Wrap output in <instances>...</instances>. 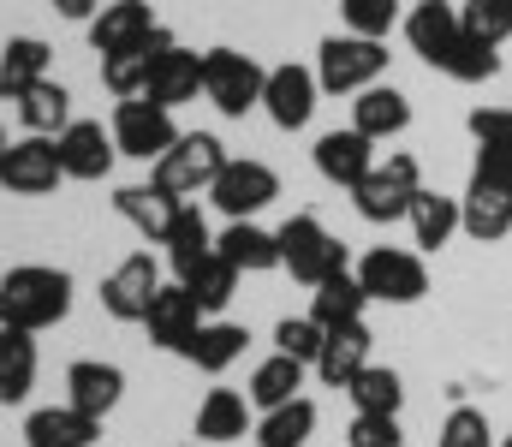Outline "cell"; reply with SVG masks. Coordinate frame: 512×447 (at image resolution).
I'll return each mask as SVG.
<instances>
[{
  "label": "cell",
  "mask_w": 512,
  "mask_h": 447,
  "mask_svg": "<svg viewBox=\"0 0 512 447\" xmlns=\"http://www.w3.org/2000/svg\"><path fill=\"white\" fill-rule=\"evenodd\" d=\"M143 96H149V102H161V108H185V102H197V96H203V54H191V48H179V42H173V48L155 60V72H149Z\"/></svg>",
  "instance_id": "44dd1931"
},
{
  "label": "cell",
  "mask_w": 512,
  "mask_h": 447,
  "mask_svg": "<svg viewBox=\"0 0 512 447\" xmlns=\"http://www.w3.org/2000/svg\"><path fill=\"white\" fill-rule=\"evenodd\" d=\"M179 138V126H173V108H161V102H149V96H131L114 108V144L120 155L131 161H161L167 149Z\"/></svg>",
  "instance_id": "9c48e42d"
},
{
  "label": "cell",
  "mask_w": 512,
  "mask_h": 447,
  "mask_svg": "<svg viewBox=\"0 0 512 447\" xmlns=\"http://www.w3.org/2000/svg\"><path fill=\"white\" fill-rule=\"evenodd\" d=\"M405 221H411V239H417L423 251H441V245L459 233V197H441V191L423 185V191L411 197V215H405Z\"/></svg>",
  "instance_id": "1f68e13d"
},
{
  "label": "cell",
  "mask_w": 512,
  "mask_h": 447,
  "mask_svg": "<svg viewBox=\"0 0 512 447\" xmlns=\"http://www.w3.org/2000/svg\"><path fill=\"white\" fill-rule=\"evenodd\" d=\"M382 72H387V42L382 36L346 30V36H322V48H316V84H322L328 96H358V90L382 84Z\"/></svg>",
  "instance_id": "3957f363"
},
{
  "label": "cell",
  "mask_w": 512,
  "mask_h": 447,
  "mask_svg": "<svg viewBox=\"0 0 512 447\" xmlns=\"http://www.w3.org/2000/svg\"><path fill=\"white\" fill-rule=\"evenodd\" d=\"M376 167V144L358 132V126H346V132H322L316 138V173L328 179V185H358L364 173Z\"/></svg>",
  "instance_id": "ffe728a7"
},
{
  "label": "cell",
  "mask_w": 512,
  "mask_h": 447,
  "mask_svg": "<svg viewBox=\"0 0 512 447\" xmlns=\"http://www.w3.org/2000/svg\"><path fill=\"white\" fill-rule=\"evenodd\" d=\"M262 84H268V66H256L251 54H239V48H209L203 54V96L227 120H245L251 108H262Z\"/></svg>",
  "instance_id": "8992f818"
},
{
  "label": "cell",
  "mask_w": 512,
  "mask_h": 447,
  "mask_svg": "<svg viewBox=\"0 0 512 447\" xmlns=\"http://www.w3.org/2000/svg\"><path fill=\"white\" fill-rule=\"evenodd\" d=\"M60 179H66L60 149H54V138H36V132L18 138V144L6 149V161H0V185L12 197H48Z\"/></svg>",
  "instance_id": "7c38bea8"
},
{
  "label": "cell",
  "mask_w": 512,
  "mask_h": 447,
  "mask_svg": "<svg viewBox=\"0 0 512 447\" xmlns=\"http://www.w3.org/2000/svg\"><path fill=\"white\" fill-rule=\"evenodd\" d=\"M417 191H423L417 155H387V161H376V167L352 185V203H358V215H364L370 227H393V221L411 215V197H417Z\"/></svg>",
  "instance_id": "277c9868"
},
{
  "label": "cell",
  "mask_w": 512,
  "mask_h": 447,
  "mask_svg": "<svg viewBox=\"0 0 512 447\" xmlns=\"http://www.w3.org/2000/svg\"><path fill=\"white\" fill-rule=\"evenodd\" d=\"M72 310V275L48 269V263H18L0 275V328H54Z\"/></svg>",
  "instance_id": "6da1fadb"
},
{
  "label": "cell",
  "mask_w": 512,
  "mask_h": 447,
  "mask_svg": "<svg viewBox=\"0 0 512 447\" xmlns=\"http://www.w3.org/2000/svg\"><path fill=\"white\" fill-rule=\"evenodd\" d=\"M459 30L465 36H477V42H507L512 36V12H507V0H465L459 6Z\"/></svg>",
  "instance_id": "ab89813d"
},
{
  "label": "cell",
  "mask_w": 512,
  "mask_h": 447,
  "mask_svg": "<svg viewBox=\"0 0 512 447\" xmlns=\"http://www.w3.org/2000/svg\"><path fill=\"white\" fill-rule=\"evenodd\" d=\"M30 388H36V334L0 328V406L30 400Z\"/></svg>",
  "instance_id": "83f0119b"
},
{
  "label": "cell",
  "mask_w": 512,
  "mask_h": 447,
  "mask_svg": "<svg viewBox=\"0 0 512 447\" xmlns=\"http://www.w3.org/2000/svg\"><path fill=\"white\" fill-rule=\"evenodd\" d=\"M185 287L197 293V304H203V310H227V304H233V293H239V269H233L221 251H209V257L185 275Z\"/></svg>",
  "instance_id": "f35d334b"
},
{
  "label": "cell",
  "mask_w": 512,
  "mask_h": 447,
  "mask_svg": "<svg viewBox=\"0 0 512 447\" xmlns=\"http://www.w3.org/2000/svg\"><path fill=\"white\" fill-rule=\"evenodd\" d=\"M316 96H322L316 72L286 60V66H268V84H262V114H268L280 132H298V126H310Z\"/></svg>",
  "instance_id": "8fae6325"
},
{
  "label": "cell",
  "mask_w": 512,
  "mask_h": 447,
  "mask_svg": "<svg viewBox=\"0 0 512 447\" xmlns=\"http://www.w3.org/2000/svg\"><path fill=\"white\" fill-rule=\"evenodd\" d=\"M114 209L126 215L143 239H155V245H161V239H167V227H173V215H179L185 203L149 179V185H120V191H114Z\"/></svg>",
  "instance_id": "cb8c5ba5"
},
{
  "label": "cell",
  "mask_w": 512,
  "mask_h": 447,
  "mask_svg": "<svg viewBox=\"0 0 512 447\" xmlns=\"http://www.w3.org/2000/svg\"><path fill=\"white\" fill-rule=\"evenodd\" d=\"M280 269H292V281H304V287H322L328 275L352 269V251L316 215H292L280 227Z\"/></svg>",
  "instance_id": "5b68a950"
},
{
  "label": "cell",
  "mask_w": 512,
  "mask_h": 447,
  "mask_svg": "<svg viewBox=\"0 0 512 447\" xmlns=\"http://www.w3.org/2000/svg\"><path fill=\"white\" fill-rule=\"evenodd\" d=\"M304 370H310V364H298V358H286V352L262 358V364H256V376H251V388H245V400H251L256 412H274V406L298 400V388H304Z\"/></svg>",
  "instance_id": "4dcf8cb0"
},
{
  "label": "cell",
  "mask_w": 512,
  "mask_h": 447,
  "mask_svg": "<svg viewBox=\"0 0 512 447\" xmlns=\"http://www.w3.org/2000/svg\"><path fill=\"white\" fill-rule=\"evenodd\" d=\"M501 447H512V436H507V442H501Z\"/></svg>",
  "instance_id": "c3c4849f"
},
{
  "label": "cell",
  "mask_w": 512,
  "mask_h": 447,
  "mask_svg": "<svg viewBox=\"0 0 512 447\" xmlns=\"http://www.w3.org/2000/svg\"><path fill=\"white\" fill-rule=\"evenodd\" d=\"M54 149H60L66 179H84V185L108 179V173H114V155H120L114 132H102V120H72V126L54 138Z\"/></svg>",
  "instance_id": "9a60e30c"
},
{
  "label": "cell",
  "mask_w": 512,
  "mask_h": 447,
  "mask_svg": "<svg viewBox=\"0 0 512 447\" xmlns=\"http://www.w3.org/2000/svg\"><path fill=\"white\" fill-rule=\"evenodd\" d=\"M126 400V370L102 364V358H78L66 370V406H78L84 418H108Z\"/></svg>",
  "instance_id": "ac0fdd59"
},
{
  "label": "cell",
  "mask_w": 512,
  "mask_h": 447,
  "mask_svg": "<svg viewBox=\"0 0 512 447\" xmlns=\"http://www.w3.org/2000/svg\"><path fill=\"white\" fill-rule=\"evenodd\" d=\"M346 447H405L399 412H358L346 430Z\"/></svg>",
  "instance_id": "ee69618b"
},
{
  "label": "cell",
  "mask_w": 512,
  "mask_h": 447,
  "mask_svg": "<svg viewBox=\"0 0 512 447\" xmlns=\"http://www.w3.org/2000/svg\"><path fill=\"white\" fill-rule=\"evenodd\" d=\"M60 18H72V24H90L96 12H102V0H48Z\"/></svg>",
  "instance_id": "bcb514c9"
},
{
  "label": "cell",
  "mask_w": 512,
  "mask_h": 447,
  "mask_svg": "<svg viewBox=\"0 0 512 447\" xmlns=\"http://www.w3.org/2000/svg\"><path fill=\"white\" fill-rule=\"evenodd\" d=\"M102 418H84L78 406H42L24 418V447H96Z\"/></svg>",
  "instance_id": "603a6c76"
},
{
  "label": "cell",
  "mask_w": 512,
  "mask_h": 447,
  "mask_svg": "<svg viewBox=\"0 0 512 447\" xmlns=\"http://www.w3.org/2000/svg\"><path fill=\"white\" fill-rule=\"evenodd\" d=\"M48 60H54V48L42 36H12L0 48V102H18L30 84H42L48 78Z\"/></svg>",
  "instance_id": "4316f807"
},
{
  "label": "cell",
  "mask_w": 512,
  "mask_h": 447,
  "mask_svg": "<svg viewBox=\"0 0 512 447\" xmlns=\"http://www.w3.org/2000/svg\"><path fill=\"white\" fill-rule=\"evenodd\" d=\"M322 322L316 316H280L274 322V352H286V358H298V364H316V352H322Z\"/></svg>",
  "instance_id": "60d3db41"
},
{
  "label": "cell",
  "mask_w": 512,
  "mask_h": 447,
  "mask_svg": "<svg viewBox=\"0 0 512 447\" xmlns=\"http://www.w3.org/2000/svg\"><path fill=\"white\" fill-rule=\"evenodd\" d=\"M245 346H251V334H245L239 322H203V328H197V340H191L179 358H191L197 370L221 376L227 364H239V358H245Z\"/></svg>",
  "instance_id": "d6a6232c"
},
{
  "label": "cell",
  "mask_w": 512,
  "mask_h": 447,
  "mask_svg": "<svg viewBox=\"0 0 512 447\" xmlns=\"http://www.w3.org/2000/svg\"><path fill=\"white\" fill-rule=\"evenodd\" d=\"M364 304H370V293H364L358 269H340V275H328V281L316 287L310 316H316L322 328H340V322H358V316H364Z\"/></svg>",
  "instance_id": "e575fe53"
},
{
  "label": "cell",
  "mask_w": 512,
  "mask_h": 447,
  "mask_svg": "<svg viewBox=\"0 0 512 447\" xmlns=\"http://www.w3.org/2000/svg\"><path fill=\"white\" fill-rule=\"evenodd\" d=\"M173 42H179V36H173L167 24H155L143 42H131V48H120V54H102V84H108V96H120V102L143 96V84H149L155 60H161Z\"/></svg>",
  "instance_id": "2e32d148"
},
{
  "label": "cell",
  "mask_w": 512,
  "mask_h": 447,
  "mask_svg": "<svg viewBox=\"0 0 512 447\" xmlns=\"http://www.w3.org/2000/svg\"><path fill=\"white\" fill-rule=\"evenodd\" d=\"M161 245H167V263H173V275L185 281V275H191V269H197V263L215 251V233H209L203 209H197V203H185V209L173 215V227H167V239H161Z\"/></svg>",
  "instance_id": "f546056e"
},
{
  "label": "cell",
  "mask_w": 512,
  "mask_h": 447,
  "mask_svg": "<svg viewBox=\"0 0 512 447\" xmlns=\"http://www.w3.org/2000/svg\"><path fill=\"white\" fill-rule=\"evenodd\" d=\"M352 126H358L370 144L399 138V132L411 126V96L393 90V84H370V90H358V102H352Z\"/></svg>",
  "instance_id": "7402d4cb"
},
{
  "label": "cell",
  "mask_w": 512,
  "mask_h": 447,
  "mask_svg": "<svg viewBox=\"0 0 512 447\" xmlns=\"http://www.w3.org/2000/svg\"><path fill=\"white\" fill-rule=\"evenodd\" d=\"M310 436H316V406L304 394L274 406V412H262V424H256V447H304Z\"/></svg>",
  "instance_id": "d590c367"
},
{
  "label": "cell",
  "mask_w": 512,
  "mask_h": 447,
  "mask_svg": "<svg viewBox=\"0 0 512 447\" xmlns=\"http://www.w3.org/2000/svg\"><path fill=\"white\" fill-rule=\"evenodd\" d=\"M215 251L239 269V275H268L280 269V233L256 227V221H227V233L215 239Z\"/></svg>",
  "instance_id": "484cf974"
},
{
  "label": "cell",
  "mask_w": 512,
  "mask_h": 447,
  "mask_svg": "<svg viewBox=\"0 0 512 447\" xmlns=\"http://www.w3.org/2000/svg\"><path fill=\"white\" fill-rule=\"evenodd\" d=\"M358 281H364L370 304H417V298L429 293V269H423V257L393 251V245H376V251L358 263Z\"/></svg>",
  "instance_id": "30bf717a"
},
{
  "label": "cell",
  "mask_w": 512,
  "mask_h": 447,
  "mask_svg": "<svg viewBox=\"0 0 512 447\" xmlns=\"http://www.w3.org/2000/svg\"><path fill=\"white\" fill-rule=\"evenodd\" d=\"M471 138L477 149H512V108H471Z\"/></svg>",
  "instance_id": "f6af8a7d"
},
{
  "label": "cell",
  "mask_w": 512,
  "mask_h": 447,
  "mask_svg": "<svg viewBox=\"0 0 512 447\" xmlns=\"http://www.w3.org/2000/svg\"><path fill=\"white\" fill-rule=\"evenodd\" d=\"M245 430H251V400L233 388H209L197 406V436L203 442H239Z\"/></svg>",
  "instance_id": "836d02e7"
},
{
  "label": "cell",
  "mask_w": 512,
  "mask_h": 447,
  "mask_svg": "<svg viewBox=\"0 0 512 447\" xmlns=\"http://www.w3.org/2000/svg\"><path fill=\"white\" fill-rule=\"evenodd\" d=\"M6 149H12V144H6V126H0V161H6Z\"/></svg>",
  "instance_id": "7dc6e473"
},
{
  "label": "cell",
  "mask_w": 512,
  "mask_h": 447,
  "mask_svg": "<svg viewBox=\"0 0 512 447\" xmlns=\"http://www.w3.org/2000/svg\"><path fill=\"white\" fill-rule=\"evenodd\" d=\"M18 120H24V132H36V138H60V132L72 126V96H66V84H54V78L30 84V90L18 96Z\"/></svg>",
  "instance_id": "f1b7e54d"
},
{
  "label": "cell",
  "mask_w": 512,
  "mask_h": 447,
  "mask_svg": "<svg viewBox=\"0 0 512 447\" xmlns=\"http://www.w3.org/2000/svg\"><path fill=\"white\" fill-rule=\"evenodd\" d=\"M346 394H352L358 412H399V406H405V382H399V370H387V364H364V370L346 382Z\"/></svg>",
  "instance_id": "8d00e7d4"
},
{
  "label": "cell",
  "mask_w": 512,
  "mask_h": 447,
  "mask_svg": "<svg viewBox=\"0 0 512 447\" xmlns=\"http://www.w3.org/2000/svg\"><path fill=\"white\" fill-rule=\"evenodd\" d=\"M370 346H376V334L364 328V316L328 328V334H322V352H316V376H322L328 388H346V382L370 364Z\"/></svg>",
  "instance_id": "d6986e66"
},
{
  "label": "cell",
  "mask_w": 512,
  "mask_h": 447,
  "mask_svg": "<svg viewBox=\"0 0 512 447\" xmlns=\"http://www.w3.org/2000/svg\"><path fill=\"white\" fill-rule=\"evenodd\" d=\"M340 18H346V30L387 42V30L399 24V0H340Z\"/></svg>",
  "instance_id": "7bdbcfd3"
},
{
  "label": "cell",
  "mask_w": 512,
  "mask_h": 447,
  "mask_svg": "<svg viewBox=\"0 0 512 447\" xmlns=\"http://www.w3.org/2000/svg\"><path fill=\"white\" fill-rule=\"evenodd\" d=\"M155 293H161V263H155L149 251H131L126 263L102 281V310H108L114 322H143Z\"/></svg>",
  "instance_id": "5bb4252c"
},
{
  "label": "cell",
  "mask_w": 512,
  "mask_h": 447,
  "mask_svg": "<svg viewBox=\"0 0 512 447\" xmlns=\"http://www.w3.org/2000/svg\"><path fill=\"white\" fill-rule=\"evenodd\" d=\"M459 233L495 245L512 233V149H477L471 185L459 197Z\"/></svg>",
  "instance_id": "7a4b0ae2"
},
{
  "label": "cell",
  "mask_w": 512,
  "mask_h": 447,
  "mask_svg": "<svg viewBox=\"0 0 512 447\" xmlns=\"http://www.w3.org/2000/svg\"><path fill=\"white\" fill-rule=\"evenodd\" d=\"M435 447H495V430H489V418L477 406H453L447 424H441V436H435Z\"/></svg>",
  "instance_id": "b9f144b4"
},
{
  "label": "cell",
  "mask_w": 512,
  "mask_h": 447,
  "mask_svg": "<svg viewBox=\"0 0 512 447\" xmlns=\"http://www.w3.org/2000/svg\"><path fill=\"white\" fill-rule=\"evenodd\" d=\"M507 12H512V0H507Z\"/></svg>",
  "instance_id": "681fc988"
},
{
  "label": "cell",
  "mask_w": 512,
  "mask_h": 447,
  "mask_svg": "<svg viewBox=\"0 0 512 447\" xmlns=\"http://www.w3.org/2000/svg\"><path fill=\"white\" fill-rule=\"evenodd\" d=\"M143 328H149V340L161 346V352H185L191 340H197V328H203V304L197 293L185 287V281H161V293L149 298V316H143Z\"/></svg>",
  "instance_id": "4fadbf2b"
},
{
  "label": "cell",
  "mask_w": 512,
  "mask_h": 447,
  "mask_svg": "<svg viewBox=\"0 0 512 447\" xmlns=\"http://www.w3.org/2000/svg\"><path fill=\"white\" fill-rule=\"evenodd\" d=\"M280 197V173L268 167V161H251V155H227V167L215 173V185H209V203L227 215V221H251L256 209H268Z\"/></svg>",
  "instance_id": "ba28073f"
},
{
  "label": "cell",
  "mask_w": 512,
  "mask_h": 447,
  "mask_svg": "<svg viewBox=\"0 0 512 447\" xmlns=\"http://www.w3.org/2000/svg\"><path fill=\"white\" fill-rule=\"evenodd\" d=\"M441 72H447L453 84H489V78L501 72V48H495V42H477V36H459L453 54L441 60Z\"/></svg>",
  "instance_id": "74e56055"
},
{
  "label": "cell",
  "mask_w": 512,
  "mask_h": 447,
  "mask_svg": "<svg viewBox=\"0 0 512 447\" xmlns=\"http://www.w3.org/2000/svg\"><path fill=\"white\" fill-rule=\"evenodd\" d=\"M155 24H161V18H155L143 0H114V6H102V12L90 18V48H96V54H120L131 42H143Z\"/></svg>",
  "instance_id": "d4e9b609"
},
{
  "label": "cell",
  "mask_w": 512,
  "mask_h": 447,
  "mask_svg": "<svg viewBox=\"0 0 512 447\" xmlns=\"http://www.w3.org/2000/svg\"><path fill=\"white\" fill-rule=\"evenodd\" d=\"M221 167H227V149H221V138H215V132H179V138H173V149L155 161V173H149V179L185 203V197L209 191Z\"/></svg>",
  "instance_id": "52a82bcc"
},
{
  "label": "cell",
  "mask_w": 512,
  "mask_h": 447,
  "mask_svg": "<svg viewBox=\"0 0 512 447\" xmlns=\"http://www.w3.org/2000/svg\"><path fill=\"white\" fill-rule=\"evenodd\" d=\"M459 36H465V30H459V6H453V0H417V6L405 12V42H411V54L429 60L435 72H441V60L453 54Z\"/></svg>",
  "instance_id": "e0dca14e"
}]
</instances>
